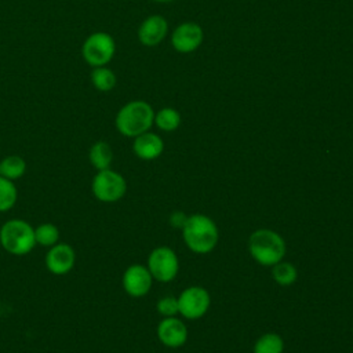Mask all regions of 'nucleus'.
Wrapping results in <instances>:
<instances>
[{
  "label": "nucleus",
  "instance_id": "nucleus-3",
  "mask_svg": "<svg viewBox=\"0 0 353 353\" xmlns=\"http://www.w3.org/2000/svg\"><path fill=\"white\" fill-rule=\"evenodd\" d=\"M0 245L11 255H26L36 247L34 228L19 218L6 221L0 228Z\"/></svg>",
  "mask_w": 353,
  "mask_h": 353
},
{
  "label": "nucleus",
  "instance_id": "nucleus-7",
  "mask_svg": "<svg viewBox=\"0 0 353 353\" xmlns=\"http://www.w3.org/2000/svg\"><path fill=\"white\" fill-rule=\"evenodd\" d=\"M148 269L153 279L161 283H168L175 279L178 273V256L168 247H157L148 256Z\"/></svg>",
  "mask_w": 353,
  "mask_h": 353
},
{
  "label": "nucleus",
  "instance_id": "nucleus-11",
  "mask_svg": "<svg viewBox=\"0 0 353 353\" xmlns=\"http://www.w3.org/2000/svg\"><path fill=\"white\" fill-rule=\"evenodd\" d=\"M153 277L148 269V266L143 265H131L128 266L121 277V284L124 291L134 298L145 296L150 287H152Z\"/></svg>",
  "mask_w": 353,
  "mask_h": 353
},
{
  "label": "nucleus",
  "instance_id": "nucleus-9",
  "mask_svg": "<svg viewBox=\"0 0 353 353\" xmlns=\"http://www.w3.org/2000/svg\"><path fill=\"white\" fill-rule=\"evenodd\" d=\"M210 294L203 287H189L178 296L179 313L190 320L203 317L210 307Z\"/></svg>",
  "mask_w": 353,
  "mask_h": 353
},
{
  "label": "nucleus",
  "instance_id": "nucleus-10",
  "mask_svg": "<svg viewBox=\"0 0 353 353\" xmlns=\"http://www.w3.org/2000/svg\"><path fill=\"white\" fill-rule=\"evenodd\" d=\"M44 263L47 270L55 276L68 274L76 263V252L70 244L57 243L48 248Z\"/></svg>",
  "mask_w": 353,
  "mask_h": 353
},
{
  "label": "nucleus",
  "instance_id": "nucleus-14",
  "mask_svg": "<svg viewBox=\"0 0 353 353\" xmlns=\"http://www.w3.org/2000/svg\"><path fill=\"white\" fill-rule=\"evenodd\" d=\"M164 149L163 139L150 131H146L134 138L132 150L137 157L142 160H154L157 159Z\"/></svg>",
  "mask_w": 353,
  "mask_h": 353
},
{
  "label": "nucleus",
  "instance_id": "nucleus-23",
  "mask_svg": "<svg viewBox=\"0 0 353 353\" xmlns=\"http://www.w3.org/2000/svg\"><path fill=\"white\" fill-rule=\"evenodd\" d=\"M156 307H157V312L164 317H172L176 313H179L178 298H174V296H164L159 299Z\"/></svg>",
  "mask_w": 353,
  "mask_h": 353
},
{
  "label": "nucleus",
  "instance_id": "nucleus-22",
  "mask_svg": "<svg viewBox=\"0 0 353 353\" xmlns=\"http://www.w3.org/2000/svg\"><path fill=\"white\" fill-rule=\"evenodd\" d=\"M272 276L274 279V281L280 285H291L295 280H296V269L294 265H291L290 262H277L276 265H273V270H272Z\"/></svg>",
  "mask_w": 353,
  "mask_h": 353
},
{
  "label": "nucleus",
  "instance_id": "nucleus-18",
  "mask_svg": "<svg viewBox=\"0 0 353 353\" xmlns=\"http://www.w3.org/2000/svg\"><path fill=\"white\" fill-rule=\"evenodd\" d=\"M91 81L98 91L108 92L114 88L117 79L112 69L106 66H98V68H94V70L91 72Z\"/></svg>",
  "mask_w": 353,
  "mask_h": 353
},
{
  "label": "nucleus",
  "instance_id": "nucleus-5",
  "mask_svg": "<svg viewBox=\"0 0 353 353\" xmlns=\"http://www.w3.org/2000/svg\"><path fill=\"white\" fill-rule=\"evenodd\" d=\"M127 190L124 176L110 168L97 171L91 181V192L94 197L102 203H114L120 200Z\"/></svg>",
  "mask_w": 353,
  "mask_h": 353
},
{
  "label": "nucleus",
  "instance_id": "nucleus-13",
  "mask_svg": "<svg viewBox=\"0 0 353 353\" xmlns=\"http://www.w3.org/2000/svg\"><path fill=\"white\" fill-rule=\"evenodd\" d=\"M157 336L163 345L168 347H179L188 339V330L175 316L164 317L157 325Z\"/></svg>",
  "mask_w": 353,
  "mask_h": 353
},
{
  "label": "nucleus",
  "instance_id": "nucleus-12",
  "mask_svg": "<svg viewBox=\"0 0 353 353\" xmlns=\"http://www.w3.org/2000/svg\"><path fill=\"white\" fill-rule=\"evenodd\" d=\"M168 34V22L163 15L154 14L145 18L138 28V40L145 47L159 46Z\"/></svg>",
  "mask_w": 353,
  "mask_h": 353
},
{
  "label": "nucleus",
  "instance_id": "nucleus-15",
  "mask_svg": "<svg viewBox=\"0 0 353 353\" xmlns=\"http://www.w3.org/2000/svg\"><path fill=\"white\" fill-rule=\"evenodd\" d=\"M113 160V150L110 145L105 141H97L88 150V161L97 170H106L110 168Z\"/></svg>",
  "mask_w": 353,
  "mask_h": 353
},
{
  "label": "nucleus",
  "instance_id": "nucleus-17",
  "mask_svg": "<svg viewBox=\"0 0 353 353\" xmlns=\"http://www.w3.org/2000/svg\"><path fill=\"white\" fill-rule=\"evenodd\" d=\"M181 113L174 108H161L159 112H154V121L156 127L161 131L171 132L175 131L181 124Z\"/></svg>",
  "mask_w": 353,
  "mask_h": 353
},
{
  "label": "nucleus",
  "instance_id": "nucleus-24",
  "mask_svg": "<svg viewBox=\"0 0 353 353\" xmlns=\"http://www.w3.org/2000/svg\"><path fill=\"white\" fill-rule=\"evenodd\" d=\"M153 1H157V3H170V1H174V0H153Z\"/></svg>",
  "mask_w": 353,
  "mask_h": 353
},
{
  "label": "nucleus",
  "instance_id": "nucleus-1",
  "mask_svg": "<svg viewBox=\"0 0 353 353\" xmlns=\"http://www.w3.org/2000/svg\"><path fill=\"white\" fill-rule=\"evenodd\" d=\"M154 121L152 105L142 99H134L121 106L116 114L117 131L128 138H135L150 130Z\"/></svg>",
  "mask_w": 353,
  "mask_h": 353
},
{
  "label": "nucleus",
  "instance_id": "nucleus-16",
  "mask_svg": "<svg viewBox=\"0 0 353 353\" xmlns=\"http://www.w3.org/2000/svg\"><path fill=\"white\" fill-rule=\"evenodd\" d=\"M26 172V161L18 154H10L0 160V175L15 181Z\"/></svg>",
  "mask_w": 353,
  "mask_h": 353
},
{
  "label": "nucleus",
  "instance_id": "nucleus-20",
  "mask_svg": "<svg viewBox=\"0 0 353 353\" xmlns=\"http://www.w3.org/2000/svg\"><path fill=\"white\" fill-rule=\"evenodd\" d=\"M284 342L279 334H263L254 345V353H283Z\"/></svg>",
  "mask_w": 353,
  "mask_h": 353
},
{
  "label": "nucleus",
  "instance_id": "nucleus-19",
  "mask_svg": "<svg viewBox=\"0 0 353 353\" xmlns=\"http://www.w3.org/2000/svg\"><path fill=\"white\" fill-rule=\"evenodd\" d=\"M34 240H36V245L39 244L50 248L58 243L59 229L51 222L40 223L34 228Z\"/></svg>",
  "mask_w": 353,
  "mask_h": 353
},
{
  "label": "nucleus",
  "instance_id": "nucleus-2",
  "mask_svg": "<svg viewBox=\"0 0 353 353\" xmlns=\"http://www.w3.org/2000/svg\"><path fill=\"white\" fill-rule=\"evenodd\" d=\"M182 232L186 245L196 254L211 252L218 243V228L215 222L203 214L188 216L182 225Z\"/></svg>",
  "mask_w": 353,
  "mask_h": 353
},
{
  "label": "nucleus",
  "instance_id": "nucleus-8",
  "mask_svg": "<svg viewBox=\"0 0 353 353\" xmlns=\"http://www.w3.org/2000/svg\"><path fill=\"white\" fill-rule=\"evenodd\" d=\"M204 40L203 28L193 21L179 23L171 33V46L176 52L189 54L196 51Z\"/></svg>",
  "mask_w": 353,
  "mask_h": 353
},
{
  "label": "nucleus",
  "instance_id": "nucleus-6",
  "mask_svg": "<svg viewBox=\"0 0 353 353\" xmlns=\"http://www.w3.org/2000/svg\"><path fill=\"white\" fill-rule=\"evenodd\" d=\"M116 52L114 39L105 32H95L90 34L81 47V55L84 61L94 66H105L112 61Z\"/></svg>",
  "mask_w": 353,
  "mask_h": 353
},
{
  "label": "nucleus",
  "instance_id": "nucleus-21",
  "mask_svg": "<svg viewBox=\"0 0 353 353\" xmlns=\"http://www.w3.org/2000/svg\"><path fill=\"white\" fill-rule=\"evenodd\" d=\"M18 199V190L14 181L0 175V212L11 210Z\"/></svg>",
  "mask_w": 353,
  "mask_h": 353
},
{
  "label": "nucleus",
  "instance_id": "nucleus-4",
  "mask_svg": "<svg viewBox=\"0 0 353 353\" xmlns=\"http://www.w3.org/2000/svg\"><path fill=\"white\" fill-rule=\"evenodd\" d=\"M248 251L258 263L273 266L284 258L285 243L279 233L270 229H259L250 236Z\"/></svg>",
  "mask_w": 353,
  "mask_h": 353
}]
</instances>
